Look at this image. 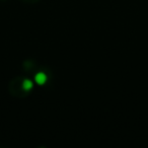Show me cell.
Segmentation results:
<instances>
[{"label":"cell","instance_id":"obj_1","mask_svg":"<svg viewBox=\"0 0 148 148\" xmlns=\"http://www.w3.org/2000/svg\"><path fill=\"white\" fill-rule=\"evenodd\" d=\"M36 80H37L38 82L40 83V84H42V83H44V82H45V80H46V76H45V74H42V73L38 74L37 77H36Z\"/></svg>","mask_w":148,"mask_h":148}]
</instances>
